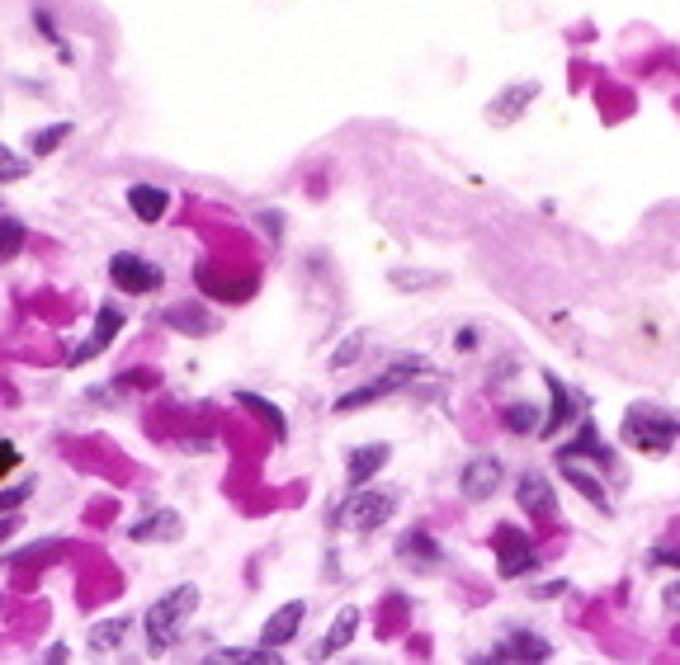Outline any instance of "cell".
Listing matches in <instances>:
<instances>
[{
  "label": "cell",
  "instance_id": "1",
  "mask_svg": "<svg viewBox=\"0 0 680 665\" xmlns=\"http://www.w3.org/2000/svg\"><path fill=\"white\" fill-rule=\"evenodd\" d=\"M194 604H199L194 586H175L147 609V651H152V656H161V651H171L180 642V628H185V618L194 614Z\"/></svg>",
  "mask_w": 680,
  "mask_h": 665
},
{
  "label": "cell",
  "instance_id": "2",
  "mask_svg": "<svg viewBox=\"0 0 680 665\" xmlns=\"http://www.w3.org/2000/svg\"><path fill=\"white\" fill-rule=\"evenodd\" d=\"M398 500H402L398 486H355V491H350V496L331 510V520L360 528V534H369V528L388 524L392 514H398Z\"/></svg>",
  "mask_w": 680,
  "mask_h": 665
},
{
  "label": "cell",
  "instance_id": "3",
  "mask_svg": "<svg viewBox=\"0 0 680 665\" xmlns=\"http://www.w3.org/2000/svg\"><path fill=\"white\" fill-rule=\"evenodd\" d=\"M680 439V420L671 411H657V406H633L624 415V444L643 453H666Z\"/></svg>",
  "mask_w": 680,
  "mask_h": 665
},
{
  "label": "cell",
  "instance_id": "4",
  "mask_svg": "<svg viewBox=\"0 0 680 665\" xmlns=\"http://www.w3.org/2000/svg\"><path fill=\"white\" fill-rule=\"evenodd\" d=\"M420 373H430V359H420V355L392 359L388 373L378 378V383H364V387H355V392H345V397H336V411H360V406H369V401H378V397H392V392L412 387Z\"/></svg>",
  "mask_w": 680,
  "mask_h": 665
},
{
  "label": "cell",
  "instance_id": "5",
  "mask_svg": "<svg viewBox=\"0 0 680 665\" xmlns=\"http://www.w3.org/2000/svg\"><path fill=\"white\" fill-rule=\"evenodd\" d=\"M109 279H114V289H124V293H152V289H161V269L152 265V260H142V255H133V251H118L114 260H109Z\"/></svg>",
  "mask_w": 680,
  "mask_h": 665
},
{
  "label": "cell",
  "instance_id": "6",
  "mask_svg": "<svg viewBox=\"0 0 680 665\" xmlns=\"http://www.w3.org/2000/svg\"><path fill=\"white\" fill-rule=\"evenodd\" d=\"M118 331H124V307L104 303L100 311H95V325H90L86 345H76L72 355H66V363H90L95 355H104V349L114 345V335H118Z\"/></svg>",
  "mask_w": 680,
  "mask_h": 665
},
{
  "label": "cell",
  "instance_id": "7",
  "mask_svg": "<svg viewBox=\"0 0 680 665\" xmlns=\"http://www.w3.org/2000/svg\"><path fill=\"white\" fill-rule=\"evenodd\" d=\"M496 558H501V576H506V580H520L525 572H534V566H539L534 548H529V538L515 524H501L496 528Z\"/></svg>",
  "mask_w": 680,
  "mask_h": 665
},
{
  "label": "cell",
  "instance_id": "8",
  "mask_svg": "<svg viewBox=\"0 0 680 665\" xmlns=\"http://www.w3.org/2000/svg\"><path fill=\"white\" fill-rule=\"evenodd\" d=\"M501 477H506V468H501L492 453H478V458H468L464 463V472H458V491H464L468 500H487L501 486Z\"/></svg>",
  "mask_w": 680,
  "mask_h": 665
},
{
  "label": "cell",
  "instance_id": "9",
  "mask_svg": "<svg viewBox=\"0 0 680 665\" xmlns=\"http://www.w3.org/2000/svg\"><path fill=\"white\" fill-rule=\"evenodd\" d=\"M515 500H520V510H525L534 524H549L553 514H557V496H553V486H549V477H543V472H525Z\"/></svg>",
  "mask_w": 680,
  "mask_h": 665
},
{
  "label": "cell",
  "instance_id": "10",
  "mask_svg": "<svg viewBox=\"0 0 680 665\" xmlns=\"http://www.w3.org/2000/svg\"><path fill=\"white\" fill-rule=\"evenodd\" d=\"M303 618H307V604L303 600H289V604H279L275 614L265 618V628H261V642L265 647H289L298 628H303Z\"/></svg>",
  "mask_w": 680,
  "mask_h": 665
},
{
  "label": "cell",
  "instance_id": "11",
  "mask_svg": "<svg viewBox=\"0 0 680 665\" xmlns=\"http://www.w3.org/2000/svg\"><path fill=\"white\" fill-rule=\"evenodd\" d=\"M553 656V647L543 642L539 632H511L506 642H496L487 656H478V661H549Z\"/></svg>",
  "mask_w": 680,
  "mask_h": 665
},
{
  "label": "cell",
  "instance_id": "12",
  "mask_svg": "<svg viewBox=\"0 0 680 665\" xmlns=\"http://www.w3.org/2000/svg\"><path fill=\"white\" fill-rule=\"evenodd\" d=\"M534 94H539V80H515L511 90H501L496 100L487 104V118H492V124H501V128H506V124H515V118L525 114V108H529V100H534Z\"/></svg>",
  "mask_w": 680,
  "mask_h": 665
},
{
  "label": "cell",
  "instance_id": "13",
  "mask_svg": "<svg viewBox=\"0 0 680 665\" xmlns=\"http://www.w3.org/2000/svg\"><path fill=\"white\" fill-rule=\"evenodd\" d=\"M543 383H549V392H553V411H549V420L539 425V434H543V439H553V434L563 430V425H572V420H581V401L563 387V378L543 373Z\"/></svg>",
  "mask_w": 680,
  "mask_h": 665
},
{
  "label": "cell",
  "instance_id": "14",
  "mask_svg": "<svg viewBox=\"0 0 680 665\" xmlns=\"http://www.w3.org/2000/svg\"><path fill=\"white\" fill-rule=\"evenodd\" d=\"M398 558L412 562V566H420V572H435V566H444V552H440V542L430 538V528H412V534H402V538H398Z\"/></svg>",
  "mask_w": 680,
  "mask_h": 665
},
{
  "label": "cell",
  "instance_id": "15",
  "mask_svg": "<svg viewBox=\"0 0 680 665\" xmlns=\"http://www.w3.org/2000/svg\"><path fill=\"white\" fill-rule=\"evenodd\" d=\"M392 458V449L388 444H360L355 453H350V463H345V482H350V491L355 486H369L378 472H383V463Z\"/></svg>",
  "mask_w": 680,
  "mask_h": 665
},
{
  "label": "cell",
  "instance_id": "16",
  "mask_svg": "<svg viewBox=\"0 0 680 665\" xmlns=\"http://www.w3.org/2000/svg\"><path fill=\"white\" fill-rule=\"evenodd\" d=\"M128 208L138 222H161L171 208V189H161V184H133L128 189Z\"/></svg>",
  "mask_w": 680,
  "mask_h": 665
},
{
  "label": "cell",
  "instance_id": "17",
  "mask_svg": "<svg viewBox=\"0 0 680 665\" xmlns=\"http://www.w3.org/2000/svg\"><path fill=\"white\" fill-rule=\"evenodd\" d=\"M128 538L133 542H175V538H180V514H175V510L147 514V520H138L128 528Z\"/></svg>",
  "mask_w": 680,
  "mask_h": 665
},
{
  "label": "cell",
  "instance_id": "18",
  "mask_svg": "<svg viewBox=\"0 0 680 665\" xmlns=\"http://www.w3.org/2000/svg\"><path fill=\"white\" fill-rule=\"evenodd\" d=\"M557 468H563V477H567V482H572V486H577V491H581V496H587V500H591V506H595V510H609V496H605V486H601V482H595V477H591V472H587V468H581V458H557Z\"/></svg>",
  "mask_w": 680,
  "mask_h": 665
},
{
  "label": "cell",
  "instance_id": "19",
  "mask_svg": "<svg viewBox=\"0 0 680 665\" xmlns=\"http://www.w3.org/2000/svg\"><path fill=\"white\" fill-rule=\"evenodd\" d=\"M355 628H360V609H340V618L331 623V632H326V642L317 647V656H322V661L340 656V651L355 642Z\"/></svg>",
  "mask_w": 680,
  "mask_h": 665
},
{
  "label": "cell",
  "instance_id": "20",
  "mask_svg": "<svg viewBox=\"0 0 680 665\" xmlns=\"http://www.w3.org/2000/svg\"><path fill=\"white\" fill-rule=\"evenodd\" d=\"M237 406H247L251 415H261L265 425H269V434H275V444H284V439H289V420H284V411H279L275 401L255 397V392H237Z\"/></svg>",
  "mask_w": 680,
  "mask_h": 665
},
{
  "label": "cell",
  "instance_id": "21",
  "mask_svg": "<svg viewBox=\"0 0 680 665\" xmlns=\"http://www.w3.org/2000/svg\"><path fill=\"white\" fill-rule=\"evenodd\" d=\"M553 458H595V463H609V449H605L601 439H595V425H591V420H581V434H577V439H567Z\"/></svg>",
  "mask_w": 680,
  "mask_h": 665
},
{
  "label": "cell",
  "instance_id": "22",
  "mask_svg": "<svg viewBox=\"0 0 680 665\" xmlns=\"http://www.w3.org/2000/svg\"><path fill=\"white\" fill-rule=\"evenodd\" d=\"M209 661H217V665H227V661H232V665H275L279 661V647H227V651H213V656Z\"/></svg>",
  "mask_w": 680,
  "mask_h": 665
},
{
  "label": "cell",
  "instance_id": "23",
  "mask_svg": "<svg viewBox=\"0 0 680 665\" xmlns=\"http://www.w3.org/2000/svg\"><path fill=\"white\" fill-rule=\"evenodd\" d=\"M24 241H29V227H24L15 213H0V265L15 260L24 251Z\"/></svg>",
  "mask_w": 680,
  "mask_h": 665
},
{
  "label": "cell",
  "instance_id": "24",
  "mask_svg": "<svg viewBox=\"0 0 680 665\" xmlns=\"http://www.w3.org/2000/svg\"><path fill=\"white\" fill-rule=\"evenodd\" d=\"M124 632H128V618H109V623H95L86 642H90L95 656H109V651H118V642H124Z\"/></svg>",
  "mask_w": 680,
  "mask_h": 665
},
{
  "label": "cell",
  "instance_id": "25",
  "mask_svg": "<svg viewBox=\"0 0 680 665\" xmlns=\"http://www.w3.org/2000/svg\"><path fill=\"white\" fill-rule=\"evenodd\" d=\"M539 406L534 401H515V406H506V430L511 434H539Z\"/></svg>",
  "mask_w": 680,
  "mask_h": 665
},
{
  "label": "cell",
  "instance_id": "26",
  "mask_svg": "<svg viewBox=\"0 0 680 665\" xmlns=\"http://www.w3.org/2000/svg\"><path fill=\"white\" fill-rule=\"evenodd\" d=\"M166 321L175 325V331H194V335L213 331V317H209V311H199V307H171Z\"/></svg>",
  "mask_w": 680,
  "mask_h": 665
},
{
  "label": "cell",
  "instance_id": "27",
  "mask_svg": "<svg viewBox=\"0 0 680 665\" xmlns=\"http://www.w3.org/2000/svg\"><path fill=\"white\" fill-rule=\"evenodd\" d=\"M66 138H72V124H52V128H38L34 138H29V146H34L38 156H48V152H58Z\"/></svg>",
  "mask_w": 680,
  "mask_h": 665
},
{
  "label": "cell",
  "instance_id": "28",
  "mask_svg": "<svg viewBox=\"0 0 680 665\" xmlns=\"http://www.w3.org/2000/svg\"><path fill=\"white\" fill-rule=\"evenodd\" d=\"M34 166H29V156H20V152H10V146H0V184H15L24 180Z\"/></svg>",
  "mask_w": 680,
  "mask_h": 665
},
{
  "label": "cell",
  "instance_id": "29",
  "mask_svg": "<svg viewBox=\"0 0 680 665\" xmlns=\"http://www.w3.org/2000/svg\"><path fill=\"white\" fill-rule=\"evenodd\" d=\"M38 491V482H20V486H10V491H0V514H10V510H20L24 500H29Z\"/></svg>",
  "mask_w": 680,
  "mask_h": 665
},
{
  "label": "cell",
  "instance_id": "30",
  "mask_svg": "<svg viewBox=\"0 0 680 665\" xmlns=\"http://www.w3.org/2000/svg\"><path fill=\"white\" fill-rule=\"evenodd\" d=\"M360 349H364V335H350V345H345V349H336V355H331V369H350V363L360 359Z\"/></svg>",
  "mask_w": 680,
  "mask_h": 665
},
{
  "label": "cell",
  "instance_id": "31",
  "mask_svg": "<svg viewBox=\"0 0 680 665\" xmlns=\"http://www.w3.org/2000/svg\"><path fill=\"white\" fill-rule=\"evenodd\" d=\"M392 283H398V289H430V283H440V274H406V269H398Z\"/></svg>",
  "mask_w": 680,
  "mask_h": 665
},
{
  "label": "cell",
  "instance_id": "32",
  "mask_svg": "<svg viewBox=\"0 0 680 665\" xmlns=\"http://www.w3.org/2000/svg\"><path fill=\"white\" fill-rule=\"evenodd\" d=\"M652 566H676L680 572V548H652Z\"/></svg>",
  "mask_w": 680,
  "mask_h": 665
},
{
  "label": "cell",
  "instance_id": "33",
  "mask_svg": "<svg viewBox=\"0 0 680 665\" xmlns=\"http://www.w3.org/2000/svg\"><path fill=\"white\" fill-rule=\"evenodd\" d=\"M15 463H20V449H15L10 439H0V477H5V472L15 468Z\"/></svg>",
  "mask_w": 680,
  "mask_h": 665
},
{
  "label": "cell",
  "instance_id": "34",
  "mask_svg": "<svg viewBox=\"0 0 680 665\" xmlns=\"http://www.w3.org/2000/svg\"><path fill=\"white\" fill-rule=\"evenodd\" d=\"M662 604L671 609V614H680V580H676V586H666V590H662Z\"/></svg>",
  "mask_w": 680,
  "mask_h": 665
},
{
  "label": "cell",
  "instance_id": "35",
  "mask_svg": "<svg viewBox=\"0 0 680 665\" xmlns=\"http://www.w3.org/2000/svg\"><path fill=\"white\" fill-rule=\"evenodd\" d=\"M279 222H284L279 213H261V227H269V236H275V241L284 236V227H279Z\"/></svg>",
  "mask_w": 680,
  "mask_h": 665
},
{
  "label": "cell",
  "instance_id": "36",
  "mask_svg": "<svg viewBox=\"0 0 680 665\" xmlns=\"http://www.w3.org/2000/svg\"><path fill=\"white\" fill-rule=\"evenodd\" d=\"M539 594L549 600V594H567V580H553V586H539Z\"/></svg>",
  "mask_w": 680,
  "mask_h": 665
},
{
  "label": "cell",
  "instance_id": "37",
  "mask_svg": "<svg viewBox=\"0 0 680 665\" xmlns=\"http://www.w3.org/2000/svg\"><path fill=\"white\" fill-rule=\"evenodd\" d=\"M10 534H15V520H10V514H0V542H5Z\"/></svg>",
  "mask_w": 680,
  "mask_h": 665
}]
</instances>
